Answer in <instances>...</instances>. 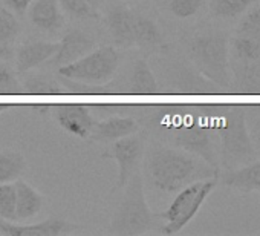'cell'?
Here are the masks:
<instances>
[{
    "mask_svg": "<svg viewBox=\"0 0 260 236\" xmlns=\"http://www.w3.org/2000/svg\"><path fill=\"white\" fill-rule=\"evenodd\" d=\"M29 19L34 26L48 33H55L64 25L58 0H34L29 7Z\"/></svg>",
    "mask_w": 260,
    "mask_h": 236,
    "instance_id": "cell-15",
    "label": "cell"
},
{
    "mask_svg": "<svg viewBox=\"0 0 260 236\" xmlns=\"http://www.w3.org/2000/svg\"><path fill=\"white\" fill-rule=\"evenodd\" d=\"M223 184L239 190H260V161L226 173Z\"/></svg>",
    "mask_w": 260,
    "mask_h": 236,
    "instance_id": "cell-20",
    "label": "cell"
},
{
    "mask_svg": "<svg viewBox=\"0 0 260 236\" xmlns=\"http://www.w3.org/2000/svg\"><path fill=\"white\" fill-rule=\"evenodd\" d=\"M237 36L249 37L260 42V7H255L246 13L237 26Z\"/></svg>",
    "mask_w": 260,
    "mask_h": 236,
    "instance_id": "cell-28",
    "label": "cell"
},
{
    "mask_svg": "<svg viewBox=\"0 0 260 236\" xmlns=\"http://www.w3.org/2000/svg\"><path fill=\"white\" fill-rule=\"evenodd\" d=\"M0 219L16 222V186L0 184Z\"/></svg>",
    "mask_w": 260,
    "mask_h": 236,
    "instance_id": "cell-27",
    "label": "cell"
},
{
    "mask_svg": "<svg viewBox=\"0 0 260 236\" xmlns=\"http://www.w3.org/2000/svg\"><path fill=\"white\" fill-rule=\"evenodd\" d=\"M143 154H144V144L137 134L112 141V146L101 154V158L115 160L118 164V181L115 187L116 190L124 189V186L127 184L130 176L134 175V172L140 169Z\"/></svg>",
    "mask_w": 260,
    "mask_h": 236,
    "instance_id": "cell-8",
    "label": "cell"
},
{
    "mask_svg": "<svg viewBox=\"0 0 260 236\" xmlns=\"http://www.w3.org/2000/svg\"><path fill=\"white\" fill-rule=\"evenodd\" d=\"M188 54L199 71L211 83L228 87V40L220 33H202L188 43Z\"/></svg>",
    "mask_w": 260,
    "mask_h": 236,
    "instance_id": "cell-5",
    "label": "cell"
},
{
    "mask_svg": "<svg viewBox=\"0 0 260 236\" xmlns=\"http://www.w3.org/2000/svg\"><path fill=\"white\" fill-rule=\"evenodd\" d=\"M26 169L25 157L13 149L0 151V184L16 181Z\"/></svg>",
    "mask_w": 260,
    "mask_h": 236,
    "instance_id": "cell-21",
    "label": "cell"
},
{
    "mask_svg": "<svg viewBox=\"0 0 260 236\" xmlns=\"http://www.w3.org/2000/svg\"><path fill=\"white\" fill-rule=\"evenodd\" d=\"M100 2H101V0H86V4H87L90 8H93V10H96V8H98Z\"/></svg>",
    "mask_w": 260,
    "mask_h": 236,
    "instance_id": "cell-33",
    "label": "cell"
},
{
    "mask_svg": "<svg viewBox=\"0 0 260 236\" xmlns=\"http://www.w3.org/2000/svg\"><path fill=\"white\" fill-rule=\"evenodd\" d=\"M20 34V23L14 13L0 4V43L10 46Z\"/></svg>",
    "mask_w": 260,
    "mask_h": 236,
    "instance_id": "cell-24",
    "label": "cell"
},
{
    "mask_svg": "<svg viewBox=\"0 0 260 236\" xmlns=\"http://www.w3.org/2000/svg\"><path fill=\"white\" fill-rule=\"evenodd\" d=\"M34 0H5V5L16 14L22 16L26 13V10L31 7Z\"/></svg>",
    "mask_w": 260,
    "mask_h": 236,
    "instance_id": "cell-31",
    "label": "cell"
},
{
    "mask_svg": "<svg viewBox=\"0 0 260 236\" xmlns=\"http://www.w3.org/2000/svg\"><path fill=\"white\" fill-rule=\"evenodd\" d=\"M57 123L71 135L78 137L80 140H89L90 132L96 123L90 115V110L84 104H61L55 107Z\"/></svg>",
    "mask_w": 260,
    "mask_h": 236,
    "instance_id": "cell-9",
    "label": "cell"
},
{
    "mask_svg": "<svg viewBox=\"0 0 260 236\" xmlns=\"http://www.w3.org/2000/svg\"><path fill=\"white\" fill-rule=\"evenodd\" d=\"M146 170L152 186L161 192L173 193L182 187L213 178L217 170L201 157L179 148L153 146L146 155Z\"/></svg>",
    "mask_w": 260,
    "mask_h": 236,
    "instance_id": "cell-2",
    "label": "cell"
},
{
    "mask_svg": "<svg viewBox=\"0 0 260 236\" xmlns=\"http://www.w3.org/2000/svg\"><path fill=\"white\" fill-rule=\"evenodd\" d=\"M128 92L137 95H156L159 94V84L156 75L146 60H137L134 63L132 74L128 77Z\"/></svg>",
    "mask_w": 260,
    "mask_h": 236,
    "instance_id": "cell-18",
    "label": "cell"
},
{
    "mask_svg": "<svg viewBox=\"0 0 260 236\" xmlns=\"http://www.w3.org/2000/svg\"><path fill=\"white\" fill-rule=\"evenodd\" d=\"M233 51L239 62H254L260 58V42L249 37L236 36L233 42Z\"/></svg>",
    "mask_w": 260,
    "mask_h": 236,
    "instance_id": "cell-25",
    "label": "cell"
},
{
    "mask_svg": "<svg viewBox=\"0 0 260 236\" xmlns=\"http://www.w3.org/2000/svg\"><path fill=\"white\" fill-rule=\"evenodd\" d=\"M217 106H184L169 104L150 109L146 125L162 134L175 148L201 157L216 167V151L213 137L216 135Z\"/></svg>",
    "mask_w": 260,
    "mask_h": 236,
    "instance_id": "cell-1",
    "label": "cell"
},
{
    "mask_svg": "<svg viewBox=\"0 0 260 236\" xmlns=\"http://www.w3.org/2000/svg\"><path fill=\"white\" fill-rule=\"evenodd\" d=\"M134 46L146 52H156L164 48V37L159 26L150 17H146L141 13H137Z\"/></svg>",
    "mask_w": 260,
    "mask_h": 236,
    "instance_id": "cell-16",
    "label": "cell"
},
{
    "mask_svg": "<svg viewBox=\"0 0 260 236\" xmlns=\"http://www.w3.org/2000/svg\"><path fill=\"white\" fill-rule=\"evenodd\" d=\"M119 52L112 46L92 49L81 58L57 69V75L86 84L109 83L119 68Z\"/></svg>",
    "mask_w": 260,
    "mask_h": 236,
    "instance_id": "cell-6",
    "label": "cell"
},
{
    "mask_svg": "<svg viewBox=\"0 0 260 236\" xmlns=\"http://www.w3.org/2000/svg\"><path fill=\"white\" fill-rule=\"evenodd\" d=\"M242 66L237 69V84L242 92L255 94L260 92V58L254 62H240Z\"/></svg>",
    "mask_w": 260,
    "mask_h": 236,
    "instance_id": "cell-23",
    "label": "cell"
},
{
    "mask_svg": "<svg viewBox=\"0 0 260 236\" xmlns=\"http://www.w3.org/2000/svg\"><path fill=\"white\" fill-rule=\"evenodd\" d=\"M77 228L72 222L58 218H48L36 224H14L13 221L0 219V234L5 236H58Z\"/></svg>",
    "mask_w": 260,
    "mask_h": 236,
    "instance_id": "cell-11",
    "label": "cell"
},
{
    "mask_svg": "<svg viewBox=\"0 0 260 236\" xmlns=\"http://www.w3.org/2000/svg\"><path fill=\"white\" fill-rule=\"evenodd\" d=\"M124 189L122 199L115 210L109 231L118 236H135L150 231L158 215H155L149 207L140 169L134 172Z\"/></svg>",
    "mask_w": 260,
    "mask_h": 236,
    "instance_id": "cell-3",
    "label": "cell"
},
{
    "mask_svg": "<svg viewBox=\"0 0 260 236\" xmlns=\"http://www.w3.org/2000/svg\"><path fill=\"white\" fill-rule=\"evenodd\" d=\"M16 221L34 218L43 207V196L26 181L16 180Z\"/></svg>",
    "mask_w": 260,
    "mask_h": 236,
    "instance_id": "cell-17",
    "label": "cell"
},
{
    "mask_svg": "<svg viewBox=\"0 0 260 236\" xmlns=\"http://www.w3.org/2000/svg\"><path fill=\"white\" fill-rule=\"evenodd\" d=\"M135 20L137 11L130 10L125 5L116 4L109 10L106 16V25L115 45L122 48L134 46Z\"/></svg>",
    "mask_w": 260,
    "mask_h": 236,
    "instance_id": "cell-10",
    "label": "cell"
},
{
    "mask_svg": "<svg viewBox=\"0 0 260 236\" xmlns=\"http://www.w3.org/2000/svg\"><path fill=\"white\" fill-rule=\"evenodd\" d=\"M257 0H210V13L214 17L233 19L242 16Z\"/></svg>",
    "mask_w": 260,
    "mask_h": 236,
    "instance_id": "cell-22",
    "label": "cell"
},
{
    "mask_svg": "<svg viewBox=\"0 0 260 236\" xmlns=\"http://www.w3.org/2000/svg\"><path fill=\"white\" fill-rule=\"evenodd\" d=\"M140 131V123L134 116H109L103 122H96L89 140L96 143H112L119 138L134 135Z\"/></svg>",
    "mask_w": 260,
    "mask_h": 236,
    "instance_id": "cell-13",
    "label": "cell"
},
{
    "mask_svg": "<svg viewBox=\"0 0 260 236\" xmlns=\"http://www.w3.org/2000/svg\"><path fill=\"white\" fill-rule=\"evenodd\" d=\"M58 49V42H26L16 52V69L19 74L46 65Z\"/></svg>",
    "mask_w": 260,
    "mask_h": 236,
    "instance_id": "cell-14",
    "label": "cell"
},
{
    "mask_svg": "<svg viewBox=\"0 0 260 236\" xmlns=\"http://www.w3.org/2000/svg\"><path fill=\"white\" fill-rule=\"evenodd\" d=\"M10 57H13V49L7 45L0 43V62L2 60H8Z\"/></svg>",
    "mask_w": 260,
    "mask_h": 236,
    "instance_id": "cell-32",
    "label": "cell"
},
{
    "mask_svg": "<svg viewBox=\"0 0 260 236\" xmlns=\"http://www.w3.org/2000/svg\"><path fill=\"white\" fill-rule=\"evenodd\" d=\"M61 10L74 19H98L96 10L90 8L86 0H58Z\"/></svg>",
    "mask_w": 260,
    "mask_h": 236,
    "instance_id": "cell-29",
    "label": "cell"
},
{
    "mask_svg": "<svg viewBox=\"0 0 260 236\" xmlns=\"http://www.w3.org/2000/svg\"><path fill=\"white\" fill-rule=\"evenodd\" d=\"M23 92L28 95H61L64 94V86L58 77H52L45 72H25L23 74Z\"/></svg>",
    "mask_w": 260,
    "mask_h": 236,
    "instance_id": "cell-19",
    "label": "cell"
},
{
    "mask_svg": "<svg viewBox=\"0 0 260 236\" xmlns=\"http://www.w3.org/2000/svg\"><path fill=\"white\" fill-rule=\"evenodd\" d=\"M7 107H8L7 104H0V113H2V112H4V110L7 109Z\"/></svg>",
    "mask_w": 260,
    "mask_h": 236,
    "instance_id": "cell-35",
    "label": "cell"
},
{
    "mask_svg": "<svg viewBox=\"0 0 260 236\" xmlns=\"http://www.w3.org/2000/svg\"><path fill=\"white\" fill-rule=\"evenodd\" d=\"M204 4V0H172L170 11L178 19H188L194 16Z\"/></svg>",
    "mask_w": 260,
    "mask_h": 236,
    "instance_id": "cell-30",
    "label": "cell"
},
{
    "mask_svg": "<svg viewBox=\"0 0 260 236\" xmlns=\"http://www.w3.org/2000/svg\"><path fill=\"white\" fill-rule=\"evenodd\" d=\"M23 92V86L14 72V69L0 62V95H20Z\"/></svg>",
    "mask_w": 260,
    "mask_h": 236,
    "instance_id": "cell-26",
    "label": "cell"
},
{
    "mask_svg": "<svg viewBox=\"0 0 260 236\" xmlns=\"http://www.w3.org/2000/svg\"><path fill=\"white\" fill-rule=\"evenodd\" d=\"M257 137H258V141H260V120L257 123Z\"/></svg>",
    "mask_w": 260,
    "mask_h": 236,
    "instance_id": "cell-34",
    "label": "cell"
},
{
    "mask_svg": "<svg viewBox=\"0 0 260 236\" xmlns=\"http://www.w3.org/2000/svg\"><path fill=\"white\" fill-rule=\"evenodd\" d=\"M216 187V180H199L179 190L176 198L172 201L169 209L158 215L166 224L161 231L166 234H175L181 231L199 212L208 195Z\"/></svg>",
    "mask_w": 260,
    "mask_h": 236,
    "instance_id": "cell-7",
    "label": "cell"
},
{
    "mask_svg": "<svg viewBox=\"0 0 260 236\" xmlns=\"http://www.w3.org/2000/svg\"><path fill=\"white\" fill-rule=\"evenodd\" d=\"M93 45H95V40L90 36H87L86 33H83L80 29L69 31L61 39V42H58V49L54 54V57L48 62V65L55 69H58L64 65H69V63L81 58L87 52H90L93 49Z\"/></svg>",
    "mask_w": 260,
    "mask_h": 236,
    "instance_id": "cell-12",
    "label": "cell"
},
{
    "mask_svg": "<svg viewBox=\"0 0 260 236\" xmlns=\"http://www.w3.org/2000/svg\"><path fill=\"white\" fill-rule=\"evenodd\" d=\"M216 135L220 138V154L225 166H236L252 157V143L248 135L243 107H216Z\"/></svg>",
    "mask_w": 260,
    "mask_h": 236,
    "instance_id": "cell-4",
    "label": "cell"
}]
</instances>
